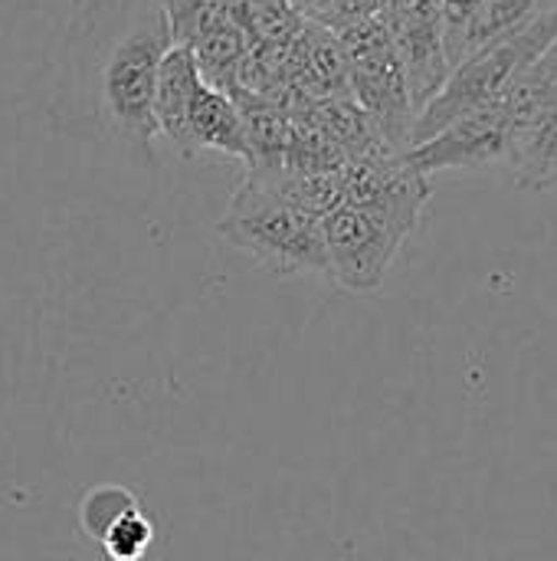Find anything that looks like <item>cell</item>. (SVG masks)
<instances>
[{"mask_svg": "<svg viewBox=\"0 0 557 561\" xmlns=\"http://www.w3.org/2000/svg\"><path fill=\"white\" fill-rule=\"evenodd\" d=\"M338 49L345 59V82L355 95V105L374 122V128L394 151H407L414 102L404 62L394 49L387 26L371 16L358 20L341 30Z\"/></svg>", "mask_w": 557, "mask_h": 561, "instance_id": "obj_5", "label": "cell"}, {"mask_svg": "<svg viewBox=\"0 0 557 561\" xmlns=\"http://www.w3.org/2000/svg\"><path fill=\"white\" fill-rule=\"evenodd\" d=\"M174 49L161 0H85L69 16L56 66L53 122L154 168V89Z\"/></svg>", "mask_w": 557, "mask_h": 561, "instance_id": "obj_1", "label": "cell"}, {"mask_svg": "<svg viewBox=\"0 0 557 561\" xmlns=\"http://www.w3.org/2000/svg\"><path fill=\"white\" fill-rule=\"evenodd\" d=\"M151 542H154V526H151V519L135 506L131 513H125V516L105 533V539H102L98 546H102V552L112 561H141L148 556Z\"/></svg>", "mask_w": 557, "mask_h": 561, "instance_id": "obj_10", "label": "cell"}, {"mask_svg": "<svg viewBox=\"0 0 557 561\" xmlns=\"http://www.w3.org/2000/svg\"><path fill=\"white\" fill-rule=\"evenodd\" d=\"M217 233L279 276H328L322 217L295 201L282 171H246Z\"/></svg>", "mask_w": 557, "mask_h": 561, "instance_id": "obj_3", "label": "cell"}, {"mask_svg": "<svg viewBox=\"0 0 557 561\" xmlns=\"http://www.w3.org/2000/svg\"><path fill=\"white\" fill-rule=\"evenodd\" d=\"M509 141H512V122L506 115V105L496 99L486 108L456 118L443 131L430 135L420 145H410L401 154L417 174L430 178L437 171H453V168L502 164L509 154Z\"/></svg>", "mask_w": 557, "mask_h": 561, "instance_id": "obj_6", "label": "cell"}, {"mask_svg": "<svg viewBox=\"0 0 557 561\" xmlns=\"http://www.w3.org/2000/svg\"><path fill=\"white\" fill-rule=\"evenodd\" d=\"M557 39V3H548L515 30L496 36L492 43L479 46L476 53L463 56L443 79V85L430 95V102L414 115L410 145L427 141L430 135L443 131L456 118L486 108L496 102L552 43ZM407 145V148H410Z\"/></svg>", "mask_w": 557, "mask_h": 561, "instance_id": "obj_4", "label": "cell"}, {"mask_svg": "<svg viewBox=\"0 0 557 561\" xmlns=\"http://www.w3.org/2000/svg\"><path fill=\"white\" fill-rule=\"evenodd\" d=\"M328 3H335V13L341 16L345 0H328ZM371 10H374V7H368L364 0H358V7H351V3H348V10H345V20H348V23H345V26H351V23H358V20H368V16H371Z\"/></svg>", "mask_w": 557, "mask_h": 561, "instance_id": "obj_11", "label": "cell"}, {"mask_svg": "<svg viewBox=\"0 0 557 561\" xmlns=\"http://www.w3.org/2000/svg\"><path fill=\"white\" fill-rule=\"evenodd\" d=\"M506 164L522 191L557 187V122H535L519 128L509 141Z\"/></svg>", "mask_w": 557, "mask_h": 561, "instance_id": "obj_8", "label": "cell"}, {"mask_svg": "<svg viewBox=\"0 0 557 561\" xmlns=\"http://www.w3.org/2000/svg\"><path fill=\"white\" fill-rule=\"evenodd\" d=\"M427 201L430 184L404 154L345 161L341 204L322 217L328 276L348 293H374L417 230Z\"/></svg>", "mask_w": 557, "mask_h": 561, "instance_id": "obj_2", "label": "cell"}, {"mask_svg": "<svg viewBox=\"0 0 557 561\" xmlns=\"http://www.w3.org/2000/svg\"><path fill=\"white\" fill-rule=\"evenodd\" d=\"M135 506H138V500H135L131 490H125V486H98V490H92V493L82 500V506H79V523H82V529L89 533V539L102 542L105 533H108L125 513H131Z\"/></svg>", "mask_w": 557, "mask_h": 561, "instance_id": "obj_9", "label": "cell"}, {"mask_svg": "<svg viewBox=\"0 0 557 561\" xmlns=\"http://www.w3.org/2000/svg\"><path fill=\"white\" fill-rule=\"evenodd\" d=\"M167 141L187 161H194L200 154H223V158L250 164V141H246V128H243L236 99L230 92L210 85L204 76L194 82L184 115Z\"/></svg>", "mask_w": 557, "mask_h": 561, "instance_id": "obj_7", "label": "cell"}]
</instances>
